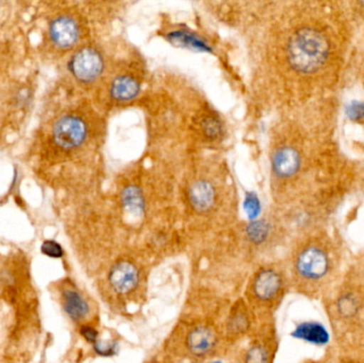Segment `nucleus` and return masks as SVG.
<instances>
[{"label":"nucleus","mask_w":364,"mask_h":363,"mask_svg":"<svg viewBox=\"0 0 364 363\" xmlns=\"http://www.w3.org/2000/svg\"><path fill=\"white\" fill-rule=\"evenodd\" d=\"M321 303L333 347L364 350V253L346 264L341 276Z\"/></svg>","instance_id":"nucleus-1"},{"label":"nucleus","mask_w":364,"mask_h":363,"mask_svg":"<svg viewBox=\"0 0 364 363\" xmlns=\"http://www.w3.org/2000/svg\"><path fill=\"white\" fill-rule=\"evenodd\" d=\"M346 266L341 243L326 232H318L304 241L293 255L291 271L294 287L306 298L321 302Z\"/></svg>","instance_id":"nucleus-2"},{"label":"nucleus","mask_w":364,"mask_h":363,"mask_svg":"<svg viewBox=\"0 0 364 363\" xmlns=\"http://www.w3.org/2000/svg\"><path fill=\"white\" fill-rule=\"evenodd\" d=\"M328 43L316 30L301 29L289 43L288 57L291 65L299 72H309L318 68L326 59Z\"/></svg>","instance_id":"nucleus-3"},{"label":"nucleus","mask_w":364,"mask_h":363,"mask_svg":"<svg viewBox=\"0 0 364 363\" xmlns=\"http://www.w3.org/2000/svg\"><path fill=\"white\" fill-rule=\"evenodd\" d=\"M87 128L85 121L74 115L61 117L53 126V142L65 151L80 146L87 139Z\"/></svg>","instance_id":"nucleus-4"},{"label":"nucleus","mask_w":364,"mask_h":363,"mask_svg":"<svg viewBox=\"0 0 364 363\" xmlns=\"http://www.w3.org/2000/svg\"><path fill=\"white\" fill-rule=\"evenodd\" d=\"M68 68L77 80L89 83L102 74L104 70V60L97 50L85 47L73 55L68 63Z\"/></svg>","instance_id":"nucleus-5"},{"label":"nucleus","mask_w":364,"mask_h":363,"mask_svg":"<svg viewBox=\"0 0 364 363\" xmlns=\"http://www.w3.org/2000/svg\"><path fill=\"white\" fill-rule=\"evenodd\" d=\"M286 287V276L275 268L262 269L255 278V296L261 302H275L284 294Z\"/></svg>","instance_id":"nucleus-6"},{"label":"nucleus","mask_w":364,"mask_h":363,"mask_svg":"<svg viewBox=\"0 0 364 363\" xmlns=\"http://www.w3.org/2000/svg\"><path fill=\"white\" fill-rule=\"evenodd\" d=\"M48 34L55 46L61 49L70 48L78 40L79 27L72 17L59 16L50 21Z\"/></svg>","instance_id":"nucleus-7"},{"label":"nucleus","mask_w":364,"mask_h":363,"mask_svg":"<svg viewBox=\"0 0 364 363\" xmlns=\"http://www.w3.org/2000/svg\"><path fill=\"white\" fill-rule=\"evenodd\" d=\"M109 281L119 294L129 293L139 283L138 269L129 261H121L111 269Z\"/></svg>","instance_id":"nucleus-8"},{"label":"nucleus","mask_w":364,"mask_h":363,"mask_svg":"<svg viewBox=\"0 0 364 363\" xmlns=\"http://www.w3.org/2000/svg\"><path fill=\"white\" fill-rule=\"evenodd\" d=\"M188 202L197 212H207L215 202V191L211 183L205 180L196 181L188 190Z\"/></svg>","instance_id":"nucleus-9"},{"label":"nucleus","mask_w":364,"mask_h":363,"mask_svg":"<svg viewBox=\"0 0 364 363\" xmlns=\"http://www.w3.org/2000/svg\"><path fill=\"white\" fill-rule=\"evenodd\" d=\"M299 155L292 147H282L276 151L273 157V170L282 178L292 176L299 168Z\"/></svg>","instance_id":"nucleus-10"},{"label":"nucleus","mask_w":364,"mask_h":363,"mask_svg":"<svg viewBox=\"0 0 364 363\" xmlns=\"http://www.w3.org/2000/svg\"><path fill=\"white\" fill-rule=\"evenodd\" d=\"M215 345V334L208 327L194 328L186 337V347L196 356L205 355L214 349Z\"/></svg>","instance_id":"nucleus-11"},{"label":"nucleus","mask_w":364,"mask_h":363,"mask_svg":"<svg viewBox=\"0 0 364 363\" xmlns=\"http://www.w3.org/2000/svg\"><path fill=\"white\" fill-rule=\"evenodd\" d=\"M62 306L66 315L75 322L81 321L89 315V304L83 296L75 290L68 289L63 292Z\"/></svg>","instance_id":"nucleus-12"},{"label":"nucleus","mask_w":364,"mask_h":363,"mask_svg":"<svg viewBox=\"0 0 364 363\" xmlns=\"http://www.w3.org/2000/svg\"><path fill=\"white\" fill-rule=\"evenodd\" d=\"M140 92V83L130 76H119L111 85V95L119 102L134 99Z\"/></svg>","instance_id":"nucleus-13"},{"label":"nucleus","mask_w":364,"mask_h":363,"mask_svg":"<svg viewBox=\"0 0 364 363\" xmlns=\"http://www.w3.org/2000/svg\"><path fill=\"white\" fill-rule=\"evenodd\" d=\"M321 363H364V350H339L331 345Z\"/></svg>","instance_id":"nucleus-14"},{"label":"nucleus","mask_w":364,"mask_h":363,"mask_svg":"<svg viewBox=\"0 0 364 363\" xmlns=\"http://www.w3.org/2000/svg\"><path fill=\"white\" fill-rule=\"evenodd\" d=\"M122 202L126 210L129 212L141 213L144 208V200L140 190L136 187H128L124 190Z\"/></svg>","instance_id":"nucleus-15"},{"label":"nucleus","mask_w":364,"mask_h":363,"mask_svg":"<svg viewBox=\"0 0 364 363\" xmlns=\"http://www.w3.org/2000/svg\"><path fill=\"white\" fill-rule=\"evenodd\" d=\"M271 227L264 221H254L246 228L248 239L255 244H261L269 237Z\"/></svg>","instance_id":"nucleus-16"},{"label":"nucleus","mask_w":364,"mask_h":363,"mask_svg":"<svg viewBox=\"0 0 364 363\" xmlns=\"http://www.w3.org/2000/svg\"><path fill=\"white\" fill-rule=\"evenodd\" d=\"M172 38V42L181 43V46L192 47V48H198L199 50H203L207 49V46L203 44V42L195 38L194 36H191L188 33H184V32H175V33L171 34Z\"/></svg>","instance_id":"nucleus-17"},{"label":"nucleus","mask_w":364,"mask_h":363,"mask_svg":"<svg viewBox=\"0 0 364 363\" xmlns=\"http://www.w3.org/2000/svg\"><path fill=\"white\" fill-rule=\"evenodd\" d=\"M228 327L229 330L235 332V334L245 332L248 327L247 315H246L245 313H243L241 309L235 311V313H232V315H231L230 319H229Z\"/></svg>","instance_id":"nucleus-18"},{"label":"nucleus","mask_w":364,"mask_h":363,"mask_svg":"<svg viewBox=\"0 0 364 363\" xmlns=\"http://www.w3.org/2000/svg\"><path fill=\"white\" fill-rule=\"evenodd\" d=\"M269 351L262 345H255L246 354L245 363H269Z\"/></svg>","instance_id":"nucleus-19"},{"label":"nucleus","mask_w":364,"mask_h":363,"mask_svg":"<svg viewBox=\"0 0 364 363\" xmlns=\"http://www.w3.org/2000/svg\"><path fill=\"white\" fill-rule=\"evenodd\" d=\"M41 253L46 257L60 259L64 256V249L57 241L45 240L41 245Z\"/></svg>","instance_id":"nucleus-20"},{"label":"nucleus","mask_w":364,"mask_h":363,"mask_svg":"<svg viewBox=\"0 0 364 363\" xmlns=\"http://www.w3.org/2000/svg\"><path fill=\"white\" fill-rule=\"evenodd\" d=\"M203 130L208 138L216 139L222 134V125L214 117H207L203 121Z\"/></svg>","instance_id":"nucleus-21"},{"label":"nucleus","mask_w":364,"mask_h":363,"mask_svg":"<svg viewBox=\"0 0 364 363\" xmlns=\"http://www.w3.org/2000/svg\"><path fill=\"white\" fill-rule=\"evenodd\" d=\"M260 202L255 194L250 193L246 196L245 202H244V209L247 213L250 219H256L260 212Z\"/></svg>","instance_id":"nucleus-22"},{"label":"nucleus","mask_w":364,"mask_h":363,"mask_svg":"<svg viewBox=\"0 0 364 363\" xmlns=\"http://www.w3.org/2000/svg\"><path fill=\"white\" fill-rule=\"evenodd\" d=\"M346 114L352 121L364 119V102H354L348 104Z\"/></svg>","instance_id":"nucleus-23"},{"label":"nucleus","mask_w":364,"mask_h":363,"mask_svg":"<svg viewBox=\"0 0 364 363\" xmlns=\"http://www.w3.org/2000/svg\"><path fill=\"white\" fill-rule=\"evenodd\" d=\"M80 334L87 342L94 343V345L97 342V332H96L93 327L82 326V327H81Z\"/></svg>","instance_id":"nucleus-24"}]
</instances>
